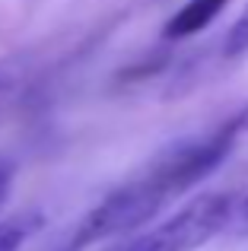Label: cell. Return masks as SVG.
I'll list each match as a JSON object with an SVG mask.
<instances>
[{"label": "cell", "mask_w": 248, "mask_h": 251, "mask_svg": "<svg viewBox=\"0 0 248 251\" xmlns=\"http://www.w3.org/2000/svg\"><path fill=\"white\" fill-rule=\"evenodd\" d=\"M232 223H242V226L248 229V194H239L236 201V220Z\"/></svg>", "instance_id": "cell-8"}, {"label": "cell", "mask_w": 248, "mask_h": 251, "mask_svg": "<svg viewBox=\"0 0 248 251\" xmlns=\"http://www.w3.org/2000/svg\"><path fill=\"white\" fill-rule=\"evenodd\" d=\"M223 54L226 57H242V54H248V3H245V10L239 13V19L229 25V32H226V38H223Z\"/></svg>", "instance_id": "cell-5"}, {"label": "cell", "mask_w": 248, "mask_h": 251, "mask_svg": "<svg viewBox=\"0 0 248 251\" xmlns=\"http://www.w3.org/2000/svg\"><path fill=\"white\" fill-rule=\"evenodd\" d=\"M220 130H223V134L229 137L232 143H236L239 137H248V102H245L242 108H239L236 115L229 118V121H223V124H220Z\"/></svg>", "instance_id": "cell-6"}, {"label": "cell", "mask_w": 248, "mask_h": 251, "mask_svg": "<svg viewBox=\"0 0 248 251\" xmlns=\"http://www.w3.org/2000/svg\"><path fill=\"white\" fill-rule=\"evenodd\" d=\"M42 223H45V216L38 210H25V213L0 220V251H19L42 229Z\"/></svg>", "instance_id": "cell-4"}, {"label": "cell", "mask_w": 248, "mask_h": 251, "mask_svg": "<svg viewBox=\"0 0 248 251\" xmlns=\"http://www.w3.org/2000/svg\"><path fill=\"white\" fill-rule=\"evenodd\" d=\"M232 147L236 143L220 127L166 147L140 169V175L118 184L83 216L64 251H83L99 242H115L147 229L169 203H175L194 184L210 178L226 162Z\"/></svg>", "instance_id": "cell-1"}, {"label": "cell", "mask_w": 248, "mask_h": 251, "mask_svg": "<svg viewBox=\"0 0 248 251\" xmlns=\"http://www.w3.org/2000/svg\"><path fill=\"white\" fill-rule=\"evenodd\" d=\"M236 201L239 194H229V191L198 194L162 223L147 226L134 235H124V239H115L102 251H198L232 226Z\"/></svg>", "instance_id": "cell-2"}, {"label": "cell", "mask_w": 248, "mask_h": 251, "mask_svg": "<svg viewBox=\"0 0 248 251\" xmlns=\"http://www.w3.org/2000/svg\"><path fill=\"white\" fill-rule=\"evenodd\" d=\"M13 178H16V162H13L10 156L0 153V210H3V203H6V201H10Z\"/></svg>", "instance_id": "cell-7"}, {"label": "cell", "mask_w": 248, "mask_h": 251, "mask_svg": "<svg viewBox=\"0 0 248 251\" xmlns=\"http://www.w3.org/2000/svg\"><path fill=\"white\" fill-rule=\"evenodd\" d=\"M226 3H229V0H185V3L172 13V19L166 23L162 35H166L169 42H181V38L198 35V32H204L207 25L226 10Z\"/></svg>", "instance_id": "cell-3"}]
</instances>
